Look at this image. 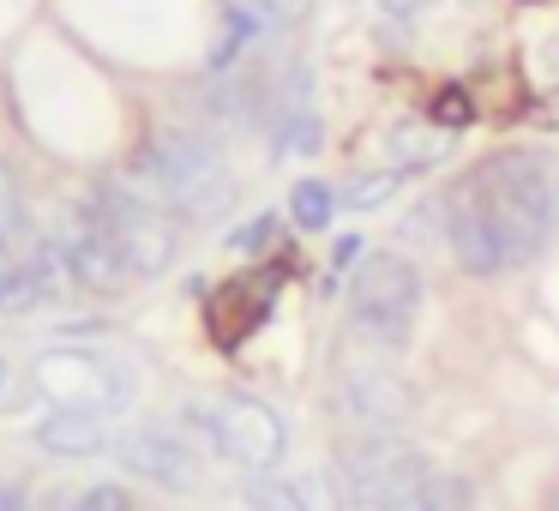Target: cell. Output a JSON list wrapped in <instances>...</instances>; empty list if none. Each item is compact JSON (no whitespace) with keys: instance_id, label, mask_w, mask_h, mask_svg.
Returning a JSON list of instances; mask_svg holds the SVG:
<instances>
[{"instance_id":"cell-1","label":"cell","mask_w":559,"mask_h":511,"mask_svg":"<svg viewBox=\"0 0 559 511\" xmlns=\"http://www.w3.org/2000/svg\"><path fill=\"white\" fill-rule=\"evenodd\" d=\"M463 187L493 217L511 265H530V259L547 253L554 223H559V181H554V163L542 151H499V157L475 163L463 175Z\"/></svg>"},{"instance_id":"cell-2","label":"cell","mask_w":559,"mask_h":511,"mask_svg":"<svg viewBox=\"0 0 559 511\" xmlns=\"http://www.w3.org/2000/svg\"><path fill=\"white\" fill-rule=\"evenodd\" d=\"M127 181L145 187L157 205H169L175 217H193V223H217L235 205V169L223 163V151L199 133H181V127L151 133Z\"/></svg>"},{"instance_id":"cell-3","label":"cell","mask_w":559,"mask_h":511,"mask_svg":"<svg viewBox=\"0 0 559 511\" xmlns=\"http://www.w3.org/2000/svg\"><path fill=\"white\" fill-rule=\"evenodd\" d=\"M421 271L403 253H367L349 277V331L373 349H403L421 319Z\"/></svg>"},{"instance_id":"cell-4","label":"cell","mask_w":559,"mask_h":511,"mask_svg":"<svg viewBox=\"0 0 559 511\" xmlns=\"http://www.w3.org/2000/svg\"><path fill=\"white\" fill-rule=\"evenodd\" d=\"M85 211L103 223V229H109V241L121 247L133 283L163 277V271L175 265V253H181L175 211L157 205V199H151L145 187H133V181H103V187H91V193H85Z\"/></svg>"},{"instance_id":"cell-5","label":"cell","mask_w":559,"mask_h":511,"mask_svg":"<svg viewBox=\"0 0 559 511\" xmlns=\"http://www.w3.org/2000/svg\"><path fill=\"white\" fill-rule=\"evenodd\" d=\"M37 391L55 409H97L121 415L139 397V367L109 349H43L37 355Z\"/></svg>"},{"instance_id":"cell-6","label":"cell","mask_w":559,"mask_h":511,"mask_svg":"<svg viewBox=\"0 0 559 511\" xmlns=\"http://www.w3.org/2000/svg\"><path fill=\"white\" fill-rule=\"evenodd\" d=\"M415 475H427V457L403 433H355L331 463L337 499L349 511H379L397 487H409Z\"/></svg>"},{"instance_id":"cell-7","label":"cell","mask_w":559,"mask_h":511,"mask_svg":"<svg viewBox=\"0 0 559 511\" xmlns=\"http://www.w3.org/2000/svg\"><path fill=\"white\" fill-rule=\"evenodd\" d=\"M193 415L211 427V445H217L229 463L253 470V475L277 470L283 451H289V427H283V415L271 409V403H259V397L229 391V397H217L211 409H193Z\"/></svg>"},{"instance_id":"cell-8","label":"cell","mask_w":559,"mask_h":511,"mask_svg":"<svg viewBox=\"0 0 559 511\" xmlns=\"http://www.w3.org/2000/svg\"><path fill=\"white\" fill-rule=\"evenodd\" d=\"M337 415L355 427V433H397L415 415V391L397 367L379 361H355L337 373Z\"/></svg>"},{"instance_id":"cell-9","label":"cell","mask_w":559,"mask_h":511,"mask_svg":"<svg viewBox=\"0 0 559 511\" xmlns=\"http://www.w3.org/2000/svg\"><path fill=\"white\" fill-rule=\"evenodd\" d=\"M55 253H61L67 277H73V289H91V295H121L127 283H133V271H127L121 247L109 241V229H103L97 217H91L85 205H73L61 223H55Z\"/></svg>"},{"instance_id":"cell-10","label":"cell","mask_w":559,"mask_h":511,"mask_svg":"<svg viewBox=\"0 0 559 511\" xmlns=\"http://www.w3.org/2000/svg\"><path fill=\"white\" fill-rule=\"evenodd\" d=\"M115 457H121L127 475L163 487V494H193L199 487V457L187 445V433H175L163 421H139L127 433H115Z\"/></svg>"},{"instance_id":"cell-11","label":"cell","mask_w":559,"mask_h":511,"mask_svg":"<svg viewBox=\"0 0 559 511\" xmlns=\"http://www.w3.org/2000/svg\"><path fill=\"white\" fill-rule=\"evenodd\" d=\"M445 247H451V259H457L469 277H499V271L511 265L506 241H499V229H493V217L475 205V193L463 181L445 193Z\"/></svg>"},{"instance_id":"cell-12","label":"cell","mask_w":559,"mask_h":511,"mask_svg":"<svg viewBox=\"0 0 559 511\" xmlns=\"http://www.w3.org/2000/svg\"><path fill=\"white\" fill-rule=\"evenodd\" d=\"M67 265H61V253H55V241H31V253H19V259H7L0 265V313H37V307H49V301H61L67 295Z\"/></svg>"},{"instance_id":"cell-13","label":"cell","mask_w":559,"mask_h":511,"mask_svg":"<svg viewBox=\"0 0 559 511\" xmlns=\"http://www.w3.org/2000/svg\"><path fill=\"white\" fill-rule=\"evenodd\" d=\"M37 445L49 457H97L103 445H115V433H109V415L97 409H49L37 421Z\"/></svg>"},{"instance_id":"cell-14","label":"cell","mask_w":559,"mask_h":511,"mask_svg":"<svg viewBox=\"0 0 559 511\" xmlns=\"http://www.w3.org/2000/svg\"><path fill=\"white\" fill-rule=\"evenodd\" d=\"M379 511H469V482L445 475V470H427L409 487H397Z\"/></svg>"},{"instance_id":"cell-15","label":"cell","mask_w":559,"mask_h":511,"mask_svg":"<svg viewBox=\"0 0 559 511\" xmlns=\"http://www.w3.org/2000/svg\"><path fill=\"white\" fill-rule=\"evenodd\" d=\"M229 7V25L247 31V37H271V31H295L307 13H313V0H223Z\"/></svg>"},{"instance_id":"cell-16","label":"cell","mask_w":559,"mask_h":511,"mask_svg":"<svg viewBox=\"0 0 559 511\" xmlns=\"http://www.w3.org/2000/svg\"><path fill=\"white\" fill-rule=\"evenodd\" d=\"M19 253H31V205H25V187H19L13 163L0 157V265Z\"/></svg>"},{"instance_id":"cell-17","label":"cell","mask_w":559,"mask_h":511,"mask_svg":"<svg viewBox=\"0 0 559 511\" xmlns=\"http://www.w3.org/2000/svg\"><path fill=\"white\" fill-rule=\"evenodd\" d=\"M445 145H451L445 127H427V121L391 127V157H397L403 169H427V163H439V157H445Z\"/></svg>"},{"instance_id":"cell-18","label":"cell","mask_w":559,"mask_h":511,"mask_svg":"<svg viewBox=\"0 0 559 511\" xmlns=\"http://www.w3.org/2000/svg\"><path fill=\"white\" fill-rule=\"evenodd\" d=\"M289 217H295V229H313L319 235L331 217H337V193H331L325 181H301L289 193Z\"/></svg>"},{"instance_id":"cell-19","label":"cell","mask_w":559,"mask_h":511,"mask_svg":"<svg viewBox=\"0 0 559 511\" xmlns=\"http://www.w3.org/2000/svg\"><path fill=\"white\" fill-rule=\"evenodd\" d=\"M247 511H313L307 506V494L295 482H283V475H253L247 482Z\"/></svg>"},{"instance_id":"cell-20","label":"cell","mask_w":559,"mask_h":511,"mask_svg":"<svg viewBox=\"0 0 559 511\" xmlns=\"http://www.w3.org/2000/svg\"><path fill=\"white\" fill-rule=\"evenodd\" d=\"M403 241H415V247L445 241V199H421V205L403 217Z\"/></svg>"},{"instance_id":"cell-21","label":"cell","mask_w":559,"mask_h":511,"mask_svg":"<svg viewBox=\"0 0 559 511\" xmlns=\"http://www.w3.org/2000/svg\"><path fill=\"white\" fill-rule=\"evenodd\" d=\"M391 187H397V175H361V181L343 193V205H355V211H373V205H385L391 199Z\"/></svg>"},{"instance_id":"cell-22","label":"cell","mask_w":559,"mask_h":511,"mask_svg":"<svg viewBox=\"0 0 559 511\" xmlns=\"http://www.w3.org/2000/svg\"><path fill=\"white\" fill-rule=\"evenodd\" d=\"M271 241H277V217H271V211H265V217H253L247 229H235V235H229L235 253H265Z\"/></svg>"},{"instance_id":"cell-23","label":"cell","mask_w":559,"mask_h":511,"mask_svg":"<svg viewBox=\"0 0 559 511\" xmlns=\"http://www.w3.org/2000/svg\"><path fill=\"white\" fill-rule=\"evenodd\" d=\"M73 511H133V499H127V487L97 482L91 494H79V506H73Z\"/></svg>"},{"instance_id":"cell-24","label":"cell","mask_w":559,"mask_h":511,"mask_svg":"<svg viewBox=\"0 0 559 511\" xmlns=\"http://www.w3.org/2000/svg\"><path fill=\"white\" fill-rule=\"evenodd\" d=\"M439 121H469V97H463V91H445V103H439Z\"/></svg>"},{"instance_id":"cell-25","label":"cell","mask_w":559,"mask_h":511,"mask_svg":"<svg viewBox=\"0 0 559 511\" xmlns=\"http://www.w3.org/2000/svg\"><path fill=\"white\" fill-rule=\"evenodd\" d=\"M433 0H385V13H397V19H415V13H427Z\"/></svg>"},{"instance_id":"cell-26","label":"cell","mask_w":559,"mask_h":511,"mask_svg":"<svg viewBox=\"0 0 559 511\" xmlns=\"http://www.w3.org/2000/svg\"><path fill=\"white\" fill-rule=\"evenodd\" d=\"M0 511H31V506H25V494H19V487H0Z\"/></svg>"},{"instance_id":"cell-27","label":"cell","mask_w":559,"mask_h":511,"mask_svg":"<svg viewBox=\"0 0 559 511\" xmlns=\"http://www.w3.org/2000/svg\"><path fill=\"white\" fill-rule=\"evenodd\" d=\"M7 379H13V367L0 361V403H7Z\"/></svg>"},{"instance_id":"cell-28","label":"cell","mask_w":559,"mask_h":511,"mask_svg":"<svg viewBox=\"0 0 559 511\" xmlns=\"http://www.w3.org/2000/svg\"><path fill=\"white\" fill-rule=\"evenodd\" d=\"M0 487H7V482H0Z\"/></svg>"}]
</instances>
